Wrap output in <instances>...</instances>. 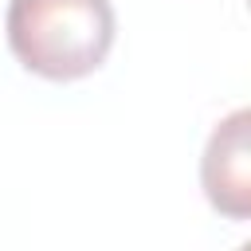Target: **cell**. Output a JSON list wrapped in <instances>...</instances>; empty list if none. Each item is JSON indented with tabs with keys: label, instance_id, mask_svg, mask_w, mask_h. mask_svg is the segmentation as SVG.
Segmentation results:
<instances>
[{
	"label": "cell",
	"instance_id": "obj_1",
	"mask_svg": "<svg viewBox=\"0 0 251 251\" xmlns=\"http://www.w3.org/2000/svg\"><path fill=\"white\" fill-rule=\"evenodd\" d=\"M16 63L47 82L94 75L118 35L110 0H8L4 16Z\"/></svg>",
	"mask_w": 251,
	"mask_h": 251
},
{
	"label": "cell",
	"instance_id": "obj_2",
	"mask_svg": "<svg viewBox=\"0 0 251 251\" xmlns=\"http://www.w3.org/2000/svg\"><path fill=\"white\" fill-rule=\"evenodd\" d=\"M200 184L220 216H251V110L239 106L224 122H216L200 157Z\"/></svg>",
	"mask_w": 251,
	"mask_h": 251
}]
</instances>
